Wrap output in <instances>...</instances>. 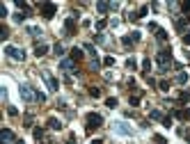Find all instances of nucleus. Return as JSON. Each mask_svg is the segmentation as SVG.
<instances>
[{
    "instance_id": "nucleus-44",
    "label": "nucleus",
    "mask_w": 190,
    "mask_h": 144,
    "mask_svg": "<svg viewBox=\"0 0 190 144\" xmlns=\"http://www.w3.org/2000/svg\"><path fill=\"white\" fill-rule=\"evenodd\" d=\"M92 144H103V140H92Z\"/></svg>"
},
{
    "instance_id": "nucleus-12",
    "label": "nucleus",
    "mask_w": 190,
    "mask_h": 144,
    "mask_svg": "<svg viewBox=\"0 0 190 144\" xmlns=\"http://www.w3.org/2000/svg\"><path fill=\"white\" fill-rule=\"evenodd\" d=\"M174 114H176V119H181V121H188V119H190V108H188V110H176Z\"/></svg>"
},
{
    "instance_id": "nucleus-16",
    "label": "nucleus",
    "mask_w": 190,
    "mask_h": 144,
    "mask_svg": "<svg viewBox=\"0 0 190 144\" xmlns=\"http://www.w3.org/2000/svg\"><path fill=\"white\" fill-rule=\"evenodd\" d=\"M83 57V50L80 48H71V60H80Z\"/></svg>"
},
{
    "instance_id": "nucleus-42",
    "label": "nucleus",
    "mask_w": 190,
    "mask_h": 144,
    "mask_svg": "<svg viewBox=\"0 0 190 144\" xmlns=\"http://www.w3.org/2000/svg\"><path fill=\"white\" fill-rule=\"evenodd\" d=\"M181 7H183V11H188V16H190V2H183Z\"/></svg>"
},
{
    "instance_id": "nucleus-27",
    "label": "nucleus",
    "mask_w": 190,
    "mask_h": 144,
    "mask_svg": "<svg viewBox=\"0 0 190 144\" xmlns=\"http://www.w3.org/2000/svg\"><path fill=\"white\" fill-rule=\"evenodd\" d=\"M153 142L156 144H167V140H165L163 135H153Z\"/></svg>"
},
{
    "instance_id": "nucleus-34",
    "label": "nucleus",
    "mask_w": 190,
    "mask_h": 144,
    "mask_svg": "<svg viewBox=\"0 0 190 144\" xmlns=\"http://www.w3.org/2000/svg\"><path fill=\"white\" fill-rule=\"evenodd\" d=\"M142 69H145V73H147L149 69H151V60H145V62H142Z\"/></svg>"
},
{
    "instance_id": "nucleus-17",
    "label": "nucleus",
    "mask_w": 190,
    "mask_h": 144,
    "mask_svg": "<svg viewBox=\"0 0 190 144\" xmlns=\"http://www.w3.org/2000/svg\"><path fill=\"white\" fill-rule=\"evenodd\" d=\"M53 50H55V55H57V57L64 55V46H62V44H55V48H53Z\"/></svg>"
},
{
    "instance_id": "nucleus-39",
    "label": "nucleus",
    "mask_w": 190,
    "mask_h": 144,
    "mask_svg": "<svg viewBox=\"0 0 190 144\" xmlns=\"http://www.w3.org/2000/svg\"><path fill=\"white\" fill-rule=\"evenodd\" d=\"M37 101H39V103H44V101H46V94H41V91H37Z\"/></svg>"
},
{
    "instance_id": "nucleus-37",
    "label": "nucleus",
    "mask_w": 190,
    "mask_h": 144,
    "mask_svg": "<svg viewBox=\"0 0 190 144\" xmlns=\"http://www.w3.org/2000/svg\"><path fill=\"white\" fill-rule=\"evenodd\" d=\"M94 41H96V44H103V41H106V37H103V34H96Z\"/></svg>"
},
{
    "instance_id": "nucleus-15",
    "label": "nucleus",
    "mask_w": 190,
    "mask_h": 144,
    "mask_svg": "<svg viewBox=\"0 0 190 144\" xmlns=\"http://www.w3.org/2000/svg\"><path fill=\"white\" fill-rule=\"evenodd\" d=\"M156 37L160 39V41H167V32H165L163 28H158V30H156Z\"/></svg>"
},
{
    "instance_id": "nucleus-38",
    "label": "nucleus",
    "mask_w": 190,
    "mask_h": 144,
    "mask_svg": "<svg viewBox=\"0 0 190 144\" xmlns=\"http://www.w3.org/2000/svg\"><path fill=\"white\" fill-rule=\"evenodd\" d=\"M137 103H140V96H131V105H133V108H135V105H137Z\"/></svg>"
},
{
    "instance_id": "nucleus-26",
    "label": "nucleus",
    "mask_w": 190,
    "mask_h": 144,
    "mask_svg": "<svg viewBox=\"0 0 190 144\" xmlns=\"http://www.w3.org/2000/svg\"><path fill=\"white\" fill-rule=\"evenodd\" d=\"M89 94L94 96V99H99V96H101V89H99V87H89Z\"/></svg>"
},
{
    "instance_id": "nucleus-33",
    "label": "nucleus",
    "mask_w": 190,
    "mask_h": 144,
    "mask_svg": "<svg viewBox=\"0 0 190 144\" xmlns=\"http://www.w3.org/2000/svg\"><path fill=\"white\" fill-rule=\"evenodd\" d=\"M28 32L34 34V37H39V34H41V30H39V28H28Z\"/></svg>"
},
{
    "instance_id": "nucleus-10",
    "label": "nucleus",
    "mask_w": 190,
    "mask_h": 144,
    "mask_svg": "<svg viewBox=\"0 0 190 144\" xmlns=\"http://www.w3.org/2000/svg\"><path fill=\"white\" fill-rule=\"evenodd\" d=\"M0 140H2V144H9V142H14V133H11L9 128H2V130H0Z\"/></svg>"
},
{
    "instance_id": "nucleus-8",
    "label": "nucleus",
    "mask_w": 190,
    "mask_h": 144,
    "mask_svg": "<svg viewBox=\"0 0 190 144\" xmlns=\"http://www.w3.org/2000/svg\"><path fill=\"white\" fill-rule=\"evenodd\" d=\"M76 16H78V14H73L71 19L64 21V30H67V34H73V32H76Z\"/></svg>"
},
{
    "instance_id": "nucleus-24",
    "label": "nucleus",
    "mask_w": 190,
    "mask_h": 144,
    "mask_svg": "<svg viewBox=\"0 0 190 144\" xmlns=\"http://www.w3.org/2000/svg\"><path fill=\"white\" fill-rule=\"evenodd\" d=\"M122 44L126 46V48H131V46H133V37H124V39H122Z\"/></svg>"
},
{
    "instance_id": "nucleus-18",
    "label": "nucleus",
    "mask_w": 190,
    "mask_h": 144,
    "mask_svg": "<svg viewBox=\"0 0 190 144\" xmlns=\"http://www.w3.org/2000/svg\"><path fill=\"white\" fill-rule=\"evenodd\" d=\"M149 117H151V119H156V121H163V114H160L158 110H151V112H149Z\"/></svg>"
},
{
    "instance_id": "nucleus-3",
    "label": "nucleus",
    "mask_w": 190,
    "mask_h": 144,
    "mask_svg": "<svg viewBox=\"0 0 190 144\" xmlns=\"http://www.w3.org/2000/svg\"><path fill=\"white\" fill-rule=\"evenodd\" d=\"M19 91H21V99L25 101V103L37 101V91H32V89H30V85H21V87H19Z\"/></svg>"
},
{
    "instance_id": "nucleus-40",
    "label": "nucleus",
    "mask_w": 190,
    "mask_h": 144,
    "mask_svg": "<svg viewBox=\"0 0 190 144\" xmlns=\"http://www.w3.org/2000/svg\"><path fill=\"white\" fill-rule=\"evenodd\" d=\"M7 112L11 114V117H16V114H19V110H16V108H7Z\"/></svg>"
},
{
    "instance_id": "nucleus-14",
    "label": "nucleus",
    "mask_w": 190,
    "mask_h": 144,
    "mask_svg": "<svg viewBox=\"0 0 190 144\" xmlns=\"http://www.w3.org/2000/svg\"><path fill=\"white\" fill-rule=\"evenodd\" d=\"M48 128H50V130H60V128H62V124L57 121L55 117H50V119H48Z\"/></svg>"
},
{
    "instance_id": "nucleus-13",
    "label": "nucleus",
    "mask_w": 190,
    "mask_h": 144,
    "mask_svg": "<svg viewBox=\"0 0 190 144\" xmlns=\"http://www.w3.org/2000/svg\"><path fill=\"white\" fill-rule=\"evenodd\" d=\"M96 9H99L101 14H106L108 9H112V2H96Z\"/></svg>"
},
{
    "instance_id": "nucleus-25",
    "label": "nucleus",
    "mask_w": 190,
    "mask_h": 144,
    "mask_svg": "<svg viewBox=\"0 0 190 144\" xmlns=\"http://www.w3.org/2000/svg\"><path fill=\"white\" fill-rule=\"evenodd\" d=\"M135 66H137V62L133 57H128V60H126V69H135Z\"/></svg>"
},
{
    "instance_id": "nucleus-35",
    "label": "nucleus",
    "mask_w": 190,
    "mask_h": 144,
    "mask_svg": "<svg viewBox=\"0 0 190 144\" xmlns=\"http://www.w3.org/2000/svg\"><path fill=\"white\" fill-rule=\"evenodd\" d=\"M179 101H190V94H188V91H181V94H179Z\"/></svg>"
},
{
    "instance_id": "nucleus-43",
    "label": "nucleus",
    "mask_w": 190,
    "mask_h": 144,
    "mask_svg": "<svg viewBox=\"0 0 190 144\" xmlns=\"http://www.w3.org/2000/svg\"><path fill=\"white\" fill-rule=\"evenodd\" d=\"M67 144H76V137H73V135H71V140H69Z\"/></svg>"
},
{
    "instance_id": "nucleus-29",
    "label": "nucleus",
    "mask_w": 190,
    "mask_h": 144,
    "mask_svg": "<svg viewBox=\"0 0 190 144\" xmlns=\"http://www.w3.org/2000/svg\"><path fill=\"white\" fill-rule=\"evenodd\" d=\"M108 25V21L106 19H101V21H96V30H103V28Z\"/></svg>"
},
{
    "instance_id": "nucleus-36",
    "label": "nucleus",
    "mask_w": 190,
    "mask_h": 144,
    "mask_svg": "<svg viewBox=\"0 0 190 144\" xmlns=\"http://www.w3.org/2000/svg\"><path fill=\"white\" fill-rule=\"evenodd\" d=\"M163 126H165V128H170V126H172V117H163Z\"/></svg>"
},
{
    "instance_id": "nucleus-28",
    "label": "nucleus",
    "mask_w": 190,
    "mask_h": 144,
    "mask_svg": "<svg viewBox=\"0 0 190 144\" xmlns=\"http://www.w3.org/2000/svg\"><path fill=\"white\" fill-rule=\"evenodd\" d=\"M7 37H9V30H7V28H2V30H0V39L7 41Z\"/></svg>"
},
{
    "instance_id": "nucleus-11",
    "label": "nucleus",
    "mask_w": 190,
    "mask_h": 144,
    "mask_svg": "<svg viewBox=\"0 0 190 144\" xmlns=\"http://www.w3.org/2000/svg\"><path fill=\"white\" fill-rule=\"evenodd\" d=\"M46 53H48V46H46V44H39V46H34V55H37V57H44Z\"/></svg>"
},
{
    "instance_id": "nucleus-32",
    "label": "nucleus",
    "mask_w": 190,
    "mask_h": 144,
    "mask_svg": "<svg viewBox=\"0 0 190 144\" xmlns=\"http://www.w3.org/2000/svg\"><path fill=\"white\" fill-rule=\"evenodd\" d=\"M106 105L108 108H117V99H106Z\"/></svg>"
},
{
    "instance_id": "nucleus-20",
    "label": "nucleus",
    "mask_w": 190,
    "mask_h": 144,
    "mask_svg": "<svg viewBox=\"0 0 190 144\" xmlns=\"http://www.w3.org/2000/svg\"><path fill=\"white\" fill-rule=\"evenodd\" d=\"M32 135H34V140H41V137H44V128H34Z\"/></svg>"
},
{
    "instance_id": "nucleus-4",
    "label": "nucleus",
    "mask_w": 190,
    "mask_h": 144,
    "mask_svg": "<svg viewBox=\"0 0 190 144\" xmlns=\"http://www.w3.org/2000/svg\"><path fill=\"white\" fill-rule=\"evenodd\" d=\"M5 53H7V57H11V60H16V62H23V60H25V53H23L21 48H16V46H7Z\"/></svg>"
},
{
    "instance_id": "nucleus-22",
    "label": "nucleus",
    "mask_w": 190,
    "mask_h": 144,
    "mask_svg": "<svg viewBox=\"0 0 190 144\" xmlns=\"http://www.w3.org/2000/svg\"><path fill=\"white\" fill-rule=\"evenodd\" d=\"M16 7H21V9H25V11H30V5H28V2H23V0H16Z\"/></svg>"
},
{
    "instance_id": "nucleus-41",
    "label": "nucleus",
    "mask_w": 190,
    "mask_h": 144,
    "mask_svg": "<svg viewBox=\"0 0 190 144\" xmlns=\"http://www.w3.org/2000/svg\"><path fill=\"white\" fill-rule=\"evenodd\" d=\"M183 44L190 46V32H188V34H183Z\"/></svg>"
},
{
    "instance_id": "nucleus-23",
    "label": "nucleus",
    "mask_w": 190,
    "mask_h": 144,
    "mask_svg": "<svg viewBox=\"0 0 190 144\" xmlns=\"http://www.w3.org/2000/svg\"><path fill=\"white\" fill-rule=\"evenodd\" d=\"M176 30H179V32H186V21H176Z\"/></svg>"
},
{
    "instance_id": "nucleus-9",
    "label": "nucleus",
    "mask_w": 190,
    "mask_h": 144,
    "mask_svg": "<svg viewBox=\"0 0 190 144\" xmlns=\"http://www.w3.org/2000/svg\"><path fill=\"white\" fill-rule=\"evenodd\" d=\"M60 69H62V71H73V73H78V69H76V64H73V60H62V62H60Z\"/></svg>"
},
{
    "instance_id": "nucleus-30",
    "label": "nucleus",
    "mask_w": 190,
    "mask_h": 144,
    "mask_svg": "<svg viewBox=\"0 0 190 144\" xmlns=\"http://www.w3.org/2000/svg\"><path fill=\"white\" fill-rule=\"evenodd\" d=\"M103 64H106V66H112V64H114V57H112V55H108L106 60H103Z\"/></svg>"
},
{
    "instance_id": "nucleus-19",
    "label": "nucleus",
    "mask_w": 190,
    "mask_h": 144,
    "mask_svg": "<svg viewBox=\"0 0 190 144\" xmlns=\"http://www.w3.org/2000/svg\"><path fill=\"white\" fill-rule=\"evenodd\" d=\"M158 89H160V91H167V89H170V83H167V80H160V83H158Z\"/></svg>"
},
{
    "instance_id": "nucleus-7",
    "label": "nucleus",
    "mask_w": 190,
    "mask_h": 144,
    "mask_svg": "<svg viewBox=\"0 0 190 144\" xmlns=\"http://www.w3.org/2000/svg\"><path fill=\"white\" fill-rule=\"evenodd\" d=\"M41 78L46 80V85H48V89H50V91H57V89H60V83H57V80L50 76L48 71H44V73H41Z\"/></svg>"
},
{
    "instance_id": "nucleus-1",
    "label": "nucleus",
    "mask_w": 190,
    "mask_h": 144,
    "mask_svg": "<svg viewBox=\"0 0 190 144\" xmlns=\"http://www.w3.org/2000/svg\"><path fill=\"white\" fill-rule=\"evenodd\" d=\"M156 62H158V71H167V66L172 64V50H160L156 55Z\"/></svg>"
},
{
    "instance_id": "nucleus-31",
    "label": "nucleus",
    "mask_w": 190,
    "mask_h": 144,
    "mask_svg": "<svg viewBox=\"0 0 190 144\" xmlns=\"http://www.w3.org/2000/svg\"><path fill=\"white\" fill-rule=\"evenodd\" d=\"M25 16H28V14H19V11H16V14H14V21H16V23H23Z\"/></svg>"
},
{
    "instance_id": "nucleus-2",
    "label": "nucleus",
    "mask_w": 190,
    "mask_h": 144,
    "mask_svg": "<svg viewBox=\"0 0 190 144\" xmlns=\"http://www.w3.org/2000/svg\"><path fill=\"white\" fill-rule=\"evenodd\" d=\"M101 124H103V117H101V114L89 112V114H87V135H92V133H94V130L99 128Z\"/></svg>"
},
{
    "instance_id": "nucleus-5",
    "label": "nucleus",
    "mask_w": 190,
    "mask_h": 144,
    "mask_svg": "<svg viewBox=\"0 0 190 144\" xmlns=\"http://www.w3.org/2000/svg\"><path fill=\"white\" fill-rule=\"evenodd\" d=\"M112 130H114L117 135H133V128H131L128 124H124V121H114Z\"/></svg>"
},
{
    "instance_id": "nucleus-21",
    "label": "nucleus",
    "mask_w": 190,
    "mask_h": 144,
    "mask_svg": "<svg viewBox=\"0 0 190 144\" xmlns=\"http://www.w3.org/2000/svg\"><path fill=\"white\" fill-rule=\"evenodd\" d=\"M176 83H179V85H186V83H188V76H186V73H179V76H176Z\"/></svg>"
},
{
    "instance_id": "nucleus-6",
    "label": "nucleus",
    "mask_w": 190,
    "mask_h": 144,
    "mask_svg": "<svg viewBox=\"0 0 190 144\" xmlns=\"http://www.w3.org/2000/svg\"><path fill=\"white\" fill-rule=\"evenodd\" d=\"M55 11H57V5H53V2H41V16H44V19H53Z\"/></svg>"
}]
</instances>
